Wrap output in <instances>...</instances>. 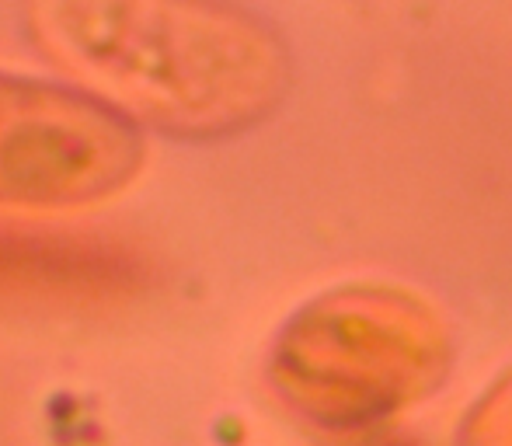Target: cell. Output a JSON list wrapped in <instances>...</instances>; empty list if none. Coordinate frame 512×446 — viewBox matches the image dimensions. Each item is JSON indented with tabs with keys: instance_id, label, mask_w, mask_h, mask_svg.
<instances>
[{
	"instance_id": "1",
	"label": "cell",
	"mask_w": 512,
	"mask_h": 446,
	"mask_svg": "<svg viewBox=\"0 0 512 446\" xmlns=\"http://www.w3.org/2000/svg\"><path fill=\"white\" fill-rule=\"evenodd\" d=\"M46 49L122 115L178 136H227L290 88V53L223 0H35ZM88 88V91H91Z\"/></svg>"
},
{
	"instance_id": "2",
	"label": "cell",
	"mask_w": 512,
	"mask_h": 446,
	"mask_svg": "<svg viewBox=\"0 0 512 446\" xmlns=\"http://www.w3.org/2000/svg\"><path fill=\"white\" fill-rule=\"evenodd\" d=\"M453 366V332L429 300L391 283H349L286 321L269 380L307 426L370 436L436 398Z\"/></svg>"
},
{
	"instance_id": "3",
	"label": "cell",
	"mask_w": 512,
	"mask_h": 446,
	"mask_svg": "<svg viewBox=\"0 0 512 446\" xmlns=\"http://www.w3.org/2000/svg\"><path fill=\"white\" fill-rule=\"evenodd\" d=\"M136 161V126L84 88L0 77V182L18 192L102 189Z\"/></svg>"
},
{
	"instance_id": "4",
	"label": "cell",
	"mask_w": 512,
	"mask_h": 446,
	"mask_svg": "<svg viewBox=\"0 0 512 446\" xmlns=\"http://www.w3.org/2000/svg\"><path fill=\"white\" fill-rule=\"evenodd\" d=\"M450 446H512V366L488 380L460 412Z\"/></svg>"
},
{
	"instance_id": "5",
	"label": "cell",
	"mask_w": 512,
	"mask_h": 446,
	"mask_svg": "<svg viewBox=\"0 0 512 446\" xmlns=\"http://www.w3.org/2000/svg\"><path fill=\"white\" fill-rule=\"evenodd\" d=\"M391 446H408V443H391Z\"/></svg>"
}]
</instances>
